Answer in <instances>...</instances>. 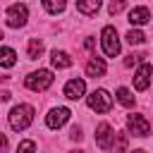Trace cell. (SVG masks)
Returning a JSON list of instances; mask_svg holds the SVG:
<instances>
[{
    "instance_id": "cell-1",
    "label": "cell",
    "mask_w": 153,
    "mask_h": 153,
    "mask_svg": "<svg viewBox=\"0 0 153 153\" xmlns=\"http://www.w3.org/2000/svg\"><path fill=\"white\" fill-rule=\"evenodd\" d=\"M33 122V108L31 105H14L10 110V127L14 131H24Z\"/></svg>"
},
{
    "instance_id": "cell-2",
    "label": "cell",
    "mask_w": 153,
    "mask_h": 153,
    "mask_svg": "<svg viewBox=\"0 0 153 153\" xmlns=\"http://www.w3.org/2000/svg\"><path fill=\"white\" fill-rule=\"evenodd\" d=\"M100 45H103V53L108 57H115L120 55V36H117V29L115 26H105L103 33H100Z\"/></svg>"
},
{
    "instance_id": "cell-3",
    "label": "cell",
    "mask_w": 153,
    "mask_h": 153,
    "mask_svg": "<svg viewBox=\"0 0 153 153\" xmlns=\"http://www.w3.org/2000/svg\"><path fill=\"white\" fill-rule=\"evenodd\" d=\"M26 88L29 91H45L50 84H53V72L50 69H38V72H31L26 79H24Z\"/></svg>"
},
{
    "instance_id": "cell-4",
    "label": "cell",
    "mask_w": 153,
    "mask_h": 153,
    "mask_svg": "<svg viewBox=\"0 0 153 153\" xmlns=\"http://www.w3.org/2000/svg\"><path fill=\"white\" fill-rule=\"evenodd\" d=\"M86 103H88V108L96 110V112H108V110L112 108V96H110L105 88H96L93 93H88Z\"/></svg>"
},
{
    "instance_id": "cell-5",
    "label": "cell",
    "mask_w": 153,
    "mask_h": 153,
    "mask_svg": "<svg viewBox=\"0 0 153 153\" xmlns=\"http://www.w3.org/2000/svg\"><path fill=\"white\" fill-rule=\"evenodd\" d=\"M7 24L12 26V29H19V26H24L26 24V19H29V10H26V5H22V2H14V5H10L7 7Z\"/></svg>"
},
{
    "instance_id": "cell-6",
    "label": "cell",
    "mask_w": 153,
    "mask_h": 153,
    "mask_svg": "<svg viewBox=\"0 0 153 153\" xmlns=\"http://www.w3.org/2000/svg\"><path fill=\"white\" fill-rule=\"evenodd\" d=\"M127 129L134 136H148L151 134V124H148V120L143 115H129L127 117Z\"/></svg>"
},
{
    "instance_id": "cell-7",
    "label": "cell",
    "mask_w": 153,
    "mask_h": 153,
    "mask_svg": "<svg viewBox=\"0 0 153 153\" xmlns=\"http://www.w3.org/2000/svg\"><path fill=\"white\" fill-rule=\"evenodd\" d=\"M151 74H153V67L141 60V65H139V69H136V74H134V88H136V91H146L148 84H151Z\"/></svg>"
},
{
    "instance_id": "cell-8",
    "label": "cell",
    "mask_w": 153,
    "mask_h": 153,
    "mask_svg": "<svg viewBox=\"0 0 153 153\" xmlns=\"http://www.w3.org/2000/svg\"><path fill=\"white\" fill-rule=\"evenodd\" d=\"M69 115H72V112H69L67 108H55V110H50V112H48L45 124H48L50 129H60V127L69 120Z\"/></svg>"
},
{
    "instance_id": "cell-9",
    "label": "cell",
    "mask_w": 153,
    "mask_h": 153,
    "mask_svg": "<svg viewBox=\"0 0 153 153\" xmlns=\"http://www.w3.org/2000/svg\"><path fill=\"white\" fill-rule=\"evenodd\" d=\"M84 93H86V84H84V79H69V81L65 84V98H69V100H79Z\"/></svg>"
},
{
    "instance_id": "cell-10",
    "label": "cell",
    "mask_w": 153,
    "mask_h": 153,
    "mask_svg": "<svg viewBox=\"0 0 153 153\" xmlns=\"http://www.w3.org/2000/svg\"><path fill=\"white\" fill-rule=\"evenodd\" d=\"M115 134H112V127L108 124V122H100L98 124V129H96V143L100 146V148H110V139H112Z\"/></svg>"
},
{
    "instance_id": "cell-11",
    "label": "cell",
    "mask_w": 153,
    "mask_h": 153,
    "mask_svg": "<svg viewBox=\"0 0 153 153\" xmlns=\"http://www.w3.org/2000/svg\"><path fill=\"white\" fill-rule=\"evenodd\" d=\"M148 19H151L148 7H134V10L129 12V24H131V26H143Z\"/></svg>"
},
{
    "instance_id": "cell-12",
    "label": "cell",
    "mask_w": 153,
    "mask_h": 153,
    "mask_svg": "<svg viewBox=\"0 0 153 153\" xmlns=\"http://www.w3.org/2000/svg\"><path fill=\"white\" fill-rule=\"evenodd\" d=\"M105 74V60L103 57H91L86 65V76H103Z\"/></svg>"
},
{
    "instance_id": "cell-13",
    "label": "cell",
    "mask_w": 153,
    "mask_h": 153,
    "mask_svg": "<svg viewBox=\"0 0 153 153\" xmlns=\"http://www.w3.org/2000/svg\"><path fill=\"white\" fill-rule=\"evenodd\" d=\"M50 62H53V67H57V69H67V67H72V57H69L65 50H53Z\"/></svg>"
},
{
    "instance_id": "cell-14",
    "label": "cell",
    "mask_w": 153,
    "mask_h": 153,
    "mask_svg": "<svg viewBox=\"0 0 153 153\" xmlns=\"http://www.w3.org/2000/svg\"><path fill=\"white\" fill-rule=\"evenodd\" d=\"M76 10L81 14H96L100 10V0H76Z\"/></svg>"
},
{
    "instance_id": "cell-15",
    "label": "cell",
    "mask_w": 153,
    "mask_h": 153,
    "mask_svg": "<svg viewBox=\"0 0 153 153\" xmlns=\"http://www.w3.org/2000/svg\"><path fill=\"white\" fill-rule=\"evenodd\" d=\"M17 65V53L12 48H0V67H14Z\"/></svg>"
},
{
    "instance_id": "cell-16",
    "label": "cell",
    "mask_w": 153,
    "mask_h": 153,
    "mask_svg": "<svg viewBox=\"0 0 153 153\" xmlns=\"http://www.w3.org/2000/svg\"><path fill=\"white\" fill-rule=\"evenodd\" d=\"M117 100H120L124 108H134V103H136V100H134V93H131L129 88H124V86L117 88Z\"/></svg>"
},
{
    "instance_id": "cell-17",
    "label": "cell",
    "mask_w": 153,
    "mask_h": 153,
    "mask_svg": "<svg viewBox=\"0 0 153 153\" xmlns=\"http://www.w3.org/2000/svg\"><path fill=\"white\" fill-rule=\"evenodd\" d=\"M65 5H67V0H43V7H45L50 14H60V12L65 10Z\"/></svg>"
},
{
    "instance_id": "cell-18",
    "label": "cell",
    "mask_w": 153,
    "mask_h": 153,
    "mask_svg": "<svg viewBox=\"0 0 153 153\" xmlns=\"http://www.w3.org/2000/svg\"><path fill=\"white\" fill-rule=\"evenodd\" d=\"M41 53H43V43L38 38H31L29 41V60H38Z\"/></svg>"
},
{
    "instance_id": "cell-19",
    "label": "cell",
    "mask_w": 153,
    "mask_h": 153,
    "mask_svg": "<svg viewBox=\"0 0 153 153\" xmlns=\"http://www.w3.org/2000/svg\"><path fill=\"white\" fill-rule=\"evenodd\" d=\"M127 43H131V45H141V43H146V36H143L139 29H131V31L127 33Z\"/></svg>"
},
{
    "instance_id": "cell-20",
    "label": "cell",
    "mask_w": 153,
    "mask_h": 153,
    "mask_svg": "<svg viewBox=\"0 0 153 153\" xmlns=\"http://www.w3.org/2000/svg\"><path fill=\"white\" fill-rule=\"evenodd\" d=\"M124 5H127V0H110L108 12H110V14H120V12L124 10Z\"/></svg>"
},
{
    "instance_id": "cell-21",
    "label": "cell",
    "mask_w": 153,
    "mask_h": 153,
    "mask_svg": "<svg viewBox=\"0 0 153 153\" xmlns=\"http://www.w3.org/2000/svg\"><path fill=\"white\" fill-rule=\"evenodd\" d=\"M112 148L115 151H124L127 148V134H117V141L112 143Z\"/></svg>"
},
{
    "instance_id": "cell-22",
    "label": "cell",
    "mask_w": 153,
    "mask_h": 153,
    "mask_svg": "<svg viewBox=\"0 0 153 153\" xmlns=\"http://www.w3.org/2000/svg\"><path fill=\"white\" fill-rule=\"evenodd\" d=\"M141 60H143V55H129V57L124 60V65H127V67H134V65L141 62Z\"/></svg>"
},
{
    "instance_id": "cell-23",
    "label": "cell",
    "mask_w": 153,
    "mask_h": 153,
    "mask_svg": "<svg viewBox=\"0 0 153 153\" xmlns=\"http://www.w3.org/2000/svg\"><path fill=\"white\" fill-rule=\"evenodd\" d=\"M19 151H36V143L33 141H22L19 143Z\"/></svg>"
},
{
    "instance_id": "cell-24",
    "label": "cell",
    "mask_w": 153,
    "mask_h": 153,
    "mask_svg": "<svg viewBox=\"0 0 153 153\" xmlns=\"http://www.w3.org/2000/svg\"><path fill=\"white\" fill-rule=\"evenodd\" d=\"M72 139H74V141H81V131H79V129H76V127H74V129H72Z\"/></svg>"
},
{
    "instance_id": "cell-25",
    "label": "cell",
    "mask_w": 153,
    "mask_h": 153,
    "mask_svg": "<svg viewBox=\"0 0 153 153\" xmlns=\"http://www.w3.org/2000/svg\"><path fill=\"white\" fill-rule=\"evenodd\" d=\"M84 45H86L88 50H93V45H96V41H93V38H86V41H84Z\"/></svg>"
},
{
    "instance_id": "cell-26",
    "label": "cell",
    "mask_w": 153,
    "mask_h": 153,
    "mask_svg": "<svg viewBox=\"0 0 153 153\" xmlns=\"http://www.w3.org/2000/svg\"><path fill=\"white\" fill-rule=\"evenodd\" d=\"M0 148H7V139H5V134H0Z\"/></svg>"
},
{
    "instance_id": "cell-27",
    "label": "cell",
    "mask_w": 153,
    "mask_h": 153,
    "mask_svg": "<svg viewBox=\"0 0 153 153\" xmlns=\"http://www.w3.org/2000/svg\"><path fill=\"white\" fill-rule=\"evenodd\" d=\"M0 100H10V93L7 91H0Z\"/></svg>"
},
{
    "instance_id": "cell-28",
    "label": "cell",
    "mask_w": 153,
    "mask_h": 153,
    "mask_svg": "<svg viewBox=\"0 0 153 153\" xmlns=\"http://www.w3.org/2000/svg\"><path fill=\"white\" fill-rule=\"evenodd\" d=\"M0 41H2V31H0Z\"/></svg>"
}]
</instances>
